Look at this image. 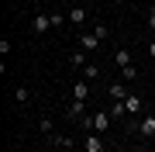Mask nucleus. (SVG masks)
<instances>
[{"label":"nucleus","instance_id":"nucleus-8","mask_svg":"<svg viewBox=\"0 0 155 152\" xmlns=\"http://www.w3.org/2000/svg\"><path fill=\"white\" fill-rule=\"evenodd\" d=\"M79 49H83V52H93V49H100V38H97L93 31H83V35H79Z\"/></svg>","mask_w":155,"mask_h":152},{"label":"nucleus","instance_id":"nucleus-1","mask_svg":"<svg viewBox=\"0 0 155 152\" xmlns=\"http://www.w3.org/2000/svg\"><path fill=\"white\" fill-rule=\"evenodd\" d=\"M110 124H114V118L107 111H93V114H86L83 121H79V128L83 131H97V135H104V131H110Z\"/></svg>","mask_w":155,"mask_h":152},{"label":"nucleus","instance_id":"nucleus-9","mask_svg":"<svg viewBox=\"0 0 155 152\" xmlns=\"http://www.w3.org/2000/svg\"><path fill=\"white\" fill-rule=\"evenodd\" d=\"M72 97L76 100H90V79H76L72 83Z\"/></svg>","mask_w":155,"mask_h":152},{"label":"nucleus","instance_id":"nucleus-16","mask_svg":"<svg viewBox=\"0 0 155 152\" xmlns=\"http://www.w3.org/2000/svg\"><path fill=\"white\" fill-rule=\"evenodd\" d=\"M121 79H124V83H134V79H138V66H134V62L124 66V69H121Z\"/></svg>","mask_w":155,"mask_h":152},{"label":"nucleus","instance_id":"nucleus-3","mask_svg":"<svg viewBox=\"0 0 155 152\" xmlns=\"http://www.w3.org/2000/svg\"><path fill=\"white\" fill-rule=\"evenodd\" d=\"M134 131H138L141 138H155V114H145V118L134 124Z\"/></svg>","mask_w":155,"mask_h":152},{"label":"nucleus","instance_id":"nucleus-5","mask_svg":"<svg viewBox=\"0 0 155 152\" xmlns=\"http://www.w3.org/2000/svg\"><path fill=\"white\" fill-rule=\"evenodd\" d=\"M107 93H110V100H127V93H131V90H127L124 79H114V83L107 86Z\"/></svg>","mask_w":155,"mask_h":152},{"label":"nucleus","instance_id":"nucleus-10","mask_svg":"<svg viewBox=\"0 0 155 152\" xmlns=\"http://www.w3.org/2000/svg\"><path fill=\"white\" fill-rule=\"evenodd\" d=\"M83 21H86V7H83V4L69 7V24H76V28H79V24H83Z\"/></svg>","mask_w":155,"mask_h":152},{"label":"nucleus","instance_id":"nucleus-22","mask_svg":"<svg viewBox=\"0 0 155 152\" xmlns=\"http://www.w3.org/2000/svg\"><path fill=\"white\" fill-rule=\"evenodd\" d=\"M110 4H117V7H121V4H127V0H110Z\"/></svg>","mask_w":155,"mask_h":152},{"label":"nucleus","instance_id":"nucleus-18","mask_svg":"<svg viewBox=\"0 0 155 152\" xmlns=\"http://www.w3.org/2000/svg\"><path fill=\"white\" fill-rule=\"evenodd\" d=\"M83 76L90 79V83H93V79L100 76V66H97V62H86V66H83Z\"/></svg>","mask_w":155,"mask_h":152},{"label":"nucleus","instance_id":"nucleus-2","mask_svg":"<svg viewBox=\"0 0 155 152\" xmlns=\"http://www.w3.org/2000/svg\"><path fill=\"white\" fill-rule=\"evenodd\" d=\"M83 118H86V100H76V97H69L66 121H83Z\"/></svg>","mask_w":155,"mask_h":152},{"label":"nucleus","instance_id":"nucleus-14","mask_svg":"<svg viewBox=\"0 0 155 152\" xmlns=\"http://www.w3.org/2000/svg\"><path fill=\"white\" fill-rule=\"evenodd\" d=\"M69 66H72V69H83V66H86V52H83V49H76V52L69 56Z\"/></svg>","mask_w":155,"mask_h":152},{"label":"nucleus","instance_id":"nucleus-12","mask_svg":"<svg viewBox=\"0 0 155 152\" xmlns=\"http://www.w3.org/2000/svg\"><path fill=\"white\" fill-rule=\"evenodd\" d=\"M52 145H55V149H72L76 138H72V135H52Z\"/></svg>","mask_w":155,"mask_h":152},{"label":"nucleus","instance_id":"nucleus-20","mask_svg":"<svg viewBox=\"0 0 155 152\" xmlns=\"http://www.w3.org/2000/svg\"><path fill=\"white\" fill-rule=\"evenodd\" d=\"M145 52H148V56H152V59H155V38H152V42H148V45H145Z\"/></svg>","mask_w":155,"mask_h":152},{"label":"nucleus","instance_id":"nucleus-4","mask_svg":"<svg viewBox=\"0 0 155 152\" xmlns=\"http://www.w3.org/2000/svg\"><path fill=\"white\" fill-rule=\"evenodd\" d=\"M124 107H127V118H138V114L145 111V100L138 93H127V100H124Z\"/></svg>","mask_w":155,"mask_h":152},{"label":"nucleus","instance_id":"nucleus-7","mask_svg":"<svg viewBox=\"0 0 155 152\" xmlns=\"http://www.w3.org/2000/svg\"><path fill=\"white\" fill-rule=\"evenodd\" d=\"M107 114H110L114 121H124V124H127V107H124V100H110V107H107Z\"/></svg>","mask_w":155,"mask_h":152},{"label":"nucleus","instance_id":"nucleus-6","mask_svg":"<svg viewBox=\"0 0 155 152\" xmlns=\"http://www.w3.org/2000/svg\"><path fill=\"white\" fill-rule=\"evenodd\" d=\"M31 31H35V35H45V31H52V14H35V21H31Z\"/></svg>","mask_w":155,"mask_h":152},{"label":"nucleus","instance_id":"nucleus-17","mask_svg":"<svg viewBox=\"0 0 155 152\" xmlns=\"http://www.w3.org/2000/svg\"><path fill=\"white\" fill-rule=\"evenodd\" d=\"M38 128H41V135H48V138L55 135V121H52L48 114H45V118H41V124H38Z\"/></svg>","mask_w":155,"mask_h":152},{"label":"nucleus","instance_id":"nucleus-15","mask_svg":"<svg viewBox=\"0 0 155 152\" xmlns=\"http://www.w3.org/2000/svg\"><path fill=\"white\" fill-rule=\"evenodd\" d=\"M14 100H17V104H28V100H31V90H28L24 83H17V86H14Z\"/></svg>","mask_w":155,"mask_h":152},{"label":"nucleus","instance_id":"nucleus-19","mask_svg":"<svg viewBox=\"0 0 155 152\" xmlns=\"http://www.w3.org/2000/svg\"><path fill=\"white\" fill-rule=\"evenodd\" d=\"M145 24H148V28L155 31V7H148V21H145Z\"/></svg>","mask_w":155,"mask_h":152},{"label":"nucleus","instance_id":"nucleus-21","mask_svg":"<svg viewBox=\"0 0 155 152\" xmlns=\"http://www.w3.org/2000/svg\"><path fill=\"white\" fill-rule=\"evenodd\" d=\"M62 4H69V7H76V0H62Z\"/></svg>","mask_w":155,"mask_h":152},{"label":"nucleus","instance_id":"nucleus-13","mask_svg":"<svg viewBox=\"0 0 155 152\" xmlns=\"http://www.w3.org/2000/svg\"><path fill=\"white\" fill-rule=\"evenodd\" d=\"M93 35L100 38V45H104V42H110V28H107L104 21H97V24H93Z\"/></svg>","mask_w":155,"mask_h":152},{"label":"nucleus","instance_id":"nucleus-11","mask_svg":"<svg viewBox=\"0 0 155 152\" xmlns=\"http://www.w3.org/2000/svg\"><path fill=\"white\" fill-rule=\"evenodd\" d=\"M114 66H117V69L131 66V52H127V49H114Z\"/></svg>","mask_w":155,"mask_h":152}]
</instances>
